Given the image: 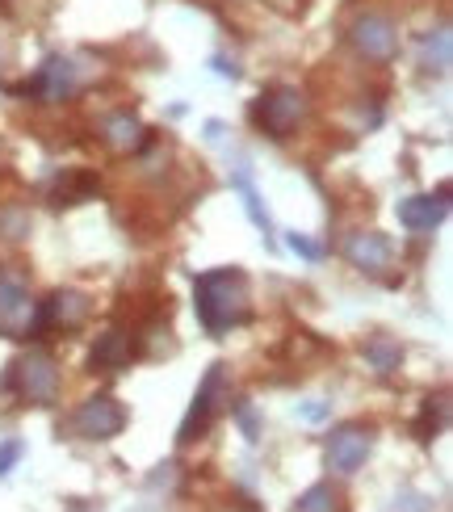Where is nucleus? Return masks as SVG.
Returning <instances> with one entry per match:
<instances>
[{
  "instance_id": "obj_1",
  "label": "nucleus",
  "mask_w": 453,
  "mask_h": 512,
  "mask_svg": "<svg viewBox=\"0 0 453 512\" xmlns=\"http://www.w3.org/2000/svg\"><path fill=\"white\" fill-rule=\"evenodd\" d=\"M193 307L210 336L240 328L252 315V286L240 269H210L193 282Z\"/></svg>"
},
{
  "instance_id": "obj_2",
  "label": "nucleus",
  "mask_w": 453,
  "mask_h": 512,
  "mask_svg": "<svg viewBox=\"0 0 453 512\" xmlns=\"http://www.w3.org/2000/svg\"><path fill=\"white\" fill-rule=\"evenodd\" d=\"M5 391L21 395L26 403H38V408H51L59 399V366L47 349H30L17 361H9L5 370Z\"/></svg>"
},
{
  "instance_id": "obj_3",
  "label": "nucleus",
  "mask_w": 453,
  "mask_h": 512,
  "mask_svg": "<svg viewBox=\"0 0 453 512\" xmlns=\"http://www.w3.org/2000/svg\"><path fill=\"white\" fill-rule=\"evenodd\" d=\"M252 122L261 126L269 139H290L298 126L307 122V97H302L298 89H290V84H273V89H265L261 97H256Z\"/></svg>"
},
{
  "instance_id": "obj_4",
  "label": "nucleus",
  "mask_w": 453,
  "mask_h": 512,
  "mask_svg": "<svg viewBox=\"0 0 453 512\" xmlns=\"http://www.w3.org/2000/svg\"><path fill=\"white\" fill-rule=\"evenodd\" d=\"M223 399H227V366H223V361H214V366L206 370V378H202L198 395H193V403H189L185 420H181V433H177V441H181V445L198 441V437L210 429V420L219 416Z\"/></svg>"
},
{
  "instance_id": "obj_5",
  "label": "nucleus",
  "mask_w": 453,
  "mask_h": 512,
  "mask_svg": "<svg viewBox=\"0 0 453 512\" xmlns=\"http://www.w3.org/2000/svg\"><path fill=\"white\" fill-rule=\"evenodd\" d=\"M89 315H93V298L84 294V290H55L47 303H38L34 307V328L30 336L38 332H80L84 324H89Z\"/></svg>"
},
{
  "instance_id": "obj_6",
  "label": "nucleus",
  "mask_w": 453,
  "mask_h": 512,
  "mask_svg": "<svg viewBox=\"0 0 453 512\" xmlns=\"http://www.w3.org/2000/svg\"><path fill=\"white\" fill-rule=\"evenodd\" d=\"M126 429V408L114 395H93L72 412V433L84 441H114Z\"/></svg>"
},
{
  "instance_id": "obj_7",
  "label": "nucleus",
  "mask_w": 453,
  "mask_h": 512,
  "mask_svg": "<svg viewBox=\"0 0 453 512\" xmlns=\"http://www.w3.org/2000/svg\"><path fill=\"white\" fill-rule=\"evenodd\" d=\"M34 298L30 286L21 282L17 273L0 269V336H13V340H26L34 328Z\"/></svg>"
},
{
  "instance_id": "obj_8",
  "label": "nucleus",
  "mask_w": 453,
  "mask_h": 512,
  "mask_svg": "<svg viewBox=\"0 0 453 512\" xmlns=\"http://www.w3.org/2000/svg\"><path fill=\"white\" fill-rule=\"evenodd\" d=\"M374 450V429H365V424H340V429H332L328 437V471L336 475H357L365 458H370Z\"/></svg>"
},
{
  "instance_id": "obj_9",
  "label": "nucleus",
  "mask_w": 453,
  "mask_h": 512,
  "mask_svg": "<svg viewBox=\"0 0 453 512\" xmlns=\"http://www.w3.org/2000/svg\"><path fill=\"white\" fill-rule=\"evenodd\" d=\"M349 38H353L357 55H365L370 63H391L395 51H399V30H395V21L386 13H361L353 21Z\"/></svg>"
},
{
  "instance_id": "obj_10",
  "label": "nucleus",
  "mask_w": 453,
  "mask_h": 512,
  "mask_svg": "<svg viewBox=\"0 0 453 512\" xmlns=\"http://www.w3.org/2000/svg\"><path fill=\"white\" fill-rule=\"evenodd\" d=\"M76 89H80V68H76L72 59L51 55V59L34 72V80H30L21 93H26V97L34 93V97H42V101H72Z\"/></svg>"
},
{
  "instance_id": "obj_11",
  "label": "nucleus",
  "mask_w": 453,
  "mask_h": 512,
  "mask_svg": "<svg viewBox=\"0 0 453 512\" xmlns=\"http://www.w3.org/2000/svg\"><path fill=\"white\" fill-rule=\"evenodd\" d=\"M344 256H349V265L361 273H386L395 265V244H391V236H382V231H353V236L344 240Z\"/></svg>"
},
{
  "instance_id": "obj_12",
  "label": "nucleus",
  "mask_w": 453,
  "mask_h": 512,
  "mask_svg": "<svg viewBox=\"0 0 453 512\" xmlns=\"http://www.w3.org/2000/svg\"><path fill=\"white\" fill-rule=\"evenodd\" d=\"M449 215V189H437V194H416V198H407L399 202V223L407 231H437Z\"/></svg>"
},
{
  "instance_id": "obj_13",
  "label": "nucleus",
  "mask_w": 453,
  "mask_h": 512,
  "mask_svg": "<svg viewBox=\"0 0 453 512\" xmlns=\"http://www.w3.org/2000/svg\"><path fill=\"white\" fill-rule=\"evenodd\" d=\"M131 357H135V332L110 328L105 336H97V345L89 353V366L93 370H122V366H131Z\"/></svg>"
},
{
  "instance_id": "obj_14",
  "label": "nucleus",
  "mask_w": 453,
  "mask_h": 512,
  "mask_svg": "<svg viewBox=\"0 0 453 512\" xmlns=\"http://www.w3.org/2000/svg\"><path fill=\"white\" fill-rule=\"evenodd\" d=\"M101 139L110 143L114 152H139V147L147 143V131L131 110H118L110 118H101Z\"/></svg>"
},
{
  "instance_id": "obj_15",
  "label": "nucleus",
  "mask_w": 453,
  "mask_h": 512,
  "mask_svg": "<svg viewBox=\"0 0 453 512\" xmlns=\"http://www.w3.org/2000/svg\"><path fill=\"white\" fill-rule=\"evenodd\" d=\"M449 59H453V42H449V30L445 26H437V30H428L424 38H420V68L424 72H445L449 68Z\"/></svg>"
},
{
  "instance_id": "obj_16",
  "label": "nucleus",
  "mask_w": 453,
  "mask_h": 512,
  "mask_svg": "<svg viewBox=\"0 0 453 512\" xmlns=\"http://www.w3.org/2000/svg\"><path fill=\"white\" fill-rule=\"evenodd\" d=\"M365 361L378 370V374H395L399 370V361H403V349H399V340L391 336H374V340H365Z\"/></svg>"
},
{
  "instance_id": "obj_17",
  "label": "nucleus",
  "mask_w": 453,
  "mask_h": 512,
  "mask_svg": "<svg viewBox=\"0 0 453 512\" xmlns=\"http://www.w3.org/2000/svg\"><path fill=\"white\" fill-rule=\"evenodd\" d=\"M235 189H240V194H244V210H248V219H252L256 227H261V231H265V240H269V231H273V223H269V210L261 206V194H256V185H252V177L244 173V168H240V173H235Z\"/></svg>"
},
{
  "instance_id": "obj_18",
  "label": "nucleus",
  "mask_w": 453,
  "mask_h": 512,
  "mask_svg": "<svg viewBox=\"0 0 453 512\" xmlns=\"http://www.w3.org/2000/svg\"><path fill=\"white\" fill-rule=\"evenodd\" d=\"M294 512H340V492L332 483H315V487H307V492L298 496Z\"/></svg>"
},
{
  "instance_id": "obj_19",
  "label": "nucleus",
  "mask_w": 453,
  "mask_h": 512,
  "mask_svg": "<svg viewBox=\"0 0 453 512\" xmlns=\"http://www.w3.org/2000/svg\"><path fill=\"white\" fill-rule=\"evenodd\" d=\"M445 395L437 399H424V408H420V420H416V441H433L441 429H445Z\"/></svg>"
},
{
  "instance_id": "obj_20",
  "label": "nucleus",
  "mask_w": 453,
  "mask_h": 512,
  "mask_svg": "<svg viewBox=\"0 0 453 512\" xmlns=\"http://www.w3.org/2000/svg\"><path fill=\"white\" fill-rule=\"evenodd\" d=\"M0 236L5 240H21V236H30V215L21 206H5L0 210Z\"/></svg>"
},
{
  "instance_id": "obj_21",
  "label": "nucleus",
  "mask_w": 453,
  "mask_h": 512,
  "mask_svg": "<svg viewBox=\"0 0 453 512\" xmlns=\"http://www.w3.org/2000/svg\"><path fill=\"white\" fill-rule=\"evenodd\" d=\"M21 454H26V445H21V441H0V479H5L13 466L21 462Z\"/></svg>"
},
{
  "instance_id": "obj_22",
  "label": "nucleus",
  "mask_w": 453,
  "mask_h": 512,
  "mask_svg": "<svg viewBox=\"0 0 453 512\" xmlns=\"http://www.w3.org/2000/svg\"><path fill=\"white\" fill-rule=\"evenodd\" d=\"M290 248H294L298 256H307V261H319V256H323V248H319V244H311L307 236H298V231L290 236Z\"/></svg>"
},
{
  "instance_id": "obj_23",
  "label": "nucleus",
  "mask_w": 453,
  "mask_h": 512,
  "mask_svg": "<svg viewBox=\"0 0 453 512\" xmlns=\"http://www.w3.org/2000/svg\"><path fill=\"white\" fill-rule=\"evenodd\" d=\"M235 412H240V424H244L248 441H256V416H252V408H244V403H240V408H235Z\"/></svg>"
},
{
  "instance_id": "obj_24",
  "label": "nucleus",
  "mask_w": 453,
  "mask_h": 512,
  "mask_svg": "<svg viewBox=\"0 0 453 512\" xmlns=\"http://www.w3.org/2000/svg\"><path fill=\"white\" fill-rule=\"evenodd\" d=\"M302 416H307V420H328V408H323L319 399H311L307 408H302Z\"/></svg>"
}]
</instances>
